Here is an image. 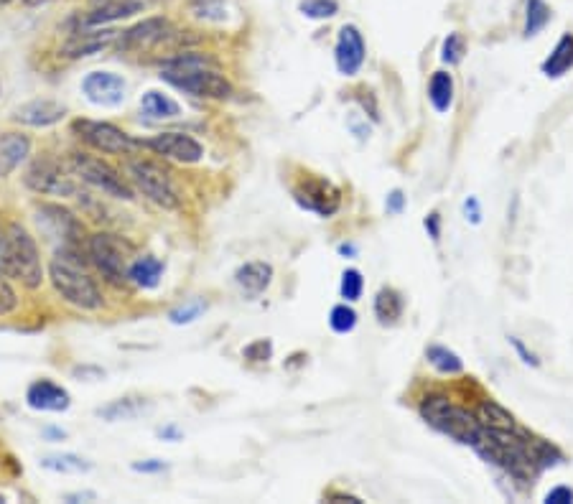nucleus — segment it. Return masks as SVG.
<instances>
[{"mask_svg":"<svg viewBox=\"0 0 573 504\" xmlns=\"http://www.w3.org/2000/svg\"><path fill=\"white\" fill-rule=\"evenodd\" d=\"M161 77L199 100H227L232 95L230 79L217 69V59L199 51H181L163 59Z\"/></svg>","mask_w":573,"mask_h":504,"instance_id":"f257e3e1","label":"nucleus"},{"mask_svg":"<svg viewBox=\"0 0 573 504\" xmlns=\"http://www.w3.org/2000/svg\"><path fill=\"white\" fill-rule=\"evenodd\" d=\"M82 250L85 247H57V255L49 263V280L64 303L79 311H100L105 306V296L87 270L90 260H85Z\"/></svg>","mask_w":573,"mask_h":504,"instance_id":"f03ea898","label":"nucleus"},{"mask_svg":"<svg viewBox=\"0 0 573 504\" xmlns=\"http://www.w3.org/2000/svg\"><path fill=\"white\" fill-rule=\"evenodd\" d=\"M85 255L92 268L113 286H128V268L133 263V245L115 232H95L87 237Z\"/></svg>","mask_w":573,"mask_h":504,"instance_id":"7ed1b4c3","label":"nucleus"},{"mask_svg":"<svg viewBox=\"0 0 573 504\" xmlns=\"http://www.w3.org/2000/svg\"><path fill=\"white\" fill-rule=\"evenodd\" d=\"M421 415L428 426L454 438V441L464 443V446H474V441L482 433V423L477 420V415L454 405L444 395H431V398L423 400Z\"/></svg>","mask_w":573,"mask_h":504,"instance_id":"20e7f679","label":"nucleus"},{"mask_svg":"<svg viewBox=\"0 0 573 504\" xmlns=\"http://www.w3.org/2000/svg\"><path fill=\"white\" fill-rule=\"evenodd\" d=\"M69 171H72L82 184H87L95 191H102L105 196L123 199V202H130V199H133V186H130V181L120 174L118 168H113L107 161H102L100 156H92V153L85 151H74L72 156H69Z\"/></svg>","mask_w":573,"mask_h":504,"instance_id":"39448f33","label":"nucleus"},{"mask_svg":"<svg viewBox=\"0 0 573 504\" xmlns=\"http://www.w3.org/2000/svg\"><path fill=\"white\" fill-rule=\"evenodd\" d=\"M8 255H11V278L21 280L29 291L44 283V263H41L39 242L21 222H8Z\"/></svg>","mask_w":573,"mask_h":504,"instance_id":"423d86ee","label":"nucleus"},{"mask_svg":"<svg viewBox=\"0 0 573 504\" xmlns=\"http://www.w3.org/2000/svg\"><path fill=\"white\" fill-rule=\"evenodd\" d=\"M128 181L141 191L146 199L163 209H176L181 204L179 189H176L174 179L163 166L148 158H135L128 163Z\"/></svg>","mask_w":573,"mask_h":504,"instance_id":"0eeeda50","label":"nucleus"},{"mask_svg":"<svg viewBox=\"0 0 573 504\" xmlns=\"http://www.w3.org/2000/svg\"><path fill=\"white\" fill-rule=\"evenodd\" d=\"M72 133L77 135L85 146L92 151L107 153V156H130L133 151L143 148V140L133 138L125 133L123 128L105 120H90V118H77L72 123Z\"/></svg>","mask_w":573,"mask_h":504,"instance_id":"6e6552de","label":"nucleus"},{"mask_svg":"<svg viewBox=\"0 0 573 504\" xmlns=\"http://www.w3.org/2000/svg\"><path fill=\"white\" fill-rule=\"evenodd\" d=\"M23 184L39 196H59V199H72L79 196V184L74 181V174L69 166H62L59 161L49 156H41L31 161V166L23 174Z\"/></svg>","mask_w":573,"mask_h":504,"instance_id":"1a4fd4ad","label":"nucleus"},{"mask_svg":"<svg viewBox=\"0 0 573 504\" xmlns=\"http://www.w3.org/2000/svg\"><path fill=\"white\" fill-rule=\"evenodd\" d=\"M34 219L39 224L41 235L57 242V247H85V224L72 209L62 207V204H39Z\"/></svg>","mask_w":573,"mask_h":504,"instance_id":"9d476101","label":"nucleus"},{"mask_svg":"<svg viewBox=\"0 0 573 504\" xmlns=\"http://www.w3.org/2000/svg\"><path fill=\"white\" fill-rule=\"evenodd\" d=\"M174 41H181V34L169 18L148 16L135 23V26L120 31L115 46L120 51H128V54H141V51H153L158 46L174 44Z\"/></svg>","mask_w":573,"mask_h":504,"instance_id":"9b49d317","label":"nucleus"},{"mask_svg":"<svg viewBox=\"0 0 573 504\" xmlns=\"http://www.w3.org/2000/svg\"><path fill=\"white\" fill-rule=\"evenodd\" d=\"M118 28L113 26H82L72 28L64 39V44L59 46V56L69 59V62H79V59H87V56H97L105 49L115 46L118 41Z\"/></svg>","mask_w":573,"mask_h":504,"instance_id":"f8f14e48","label":"nucleus"},{"mask_svg":"<svg viewBox=\"0 0 573 504\" xmlns=\"http://www.w3.org/2000/svg\"><path fill=\"white\" fill-rule=\"evenodd\" d=\"M79 90L85 100L95 107H120L128 97V82L123 74L110 72V69H95L87 72L79 82Z\"/></svg>","mask_w":573,"mask_h":504,"instance_id":"ddd939ff","label":"nucleus"},{"mask_svg":"<svg viewBox=\"0 0 573 504\" xmlns=\"http://www.w3.org/2000/svg\"><path fill=\"white\" fill-rule=\"evenodd\" d=\"M293 199L298 202V207L319 214V217H332L342 207V191L332 181L319 179V176H309L298 186H293Z\"/></svg>","mask_w":573,"mask_h":504,"instance_id":"4468645a","label":"nucleus"},{"mask_svg":"<svg viewBox=\"0 0 573 504\" xmlns=\"http://www.w3.org/2000/svg\"><path fill=\"white\" fill-rule=\"evenodd\" d=\"M143 148H151L156 156L169 158L176 163H199L204 158V146L197 138H191L186 133H176V130H166V133H158L153 138L143 140Z\"/></svg>","mask_w":573,"mask_h":504,"instance_id":"2eb2a0df","label":"nucleus"},{"mask_svg":"<svg viewBox=\"0 0 573 504\" xmlns=\"http://www.w3.org/2000/svg\"><path fill=\"white\" fill-rule=\"evenodd\" d=\"M67 115L69 107L62 100H51V97H36V100L23 102L11 110V120L23 128H54Z\"/></svg>","mask_w":573,"mask_h":504,"instance_id":"dca6fc26","label":"nucleus"},{"mask_svg":"<svg viewBox=\"0 0 573 504\" xmlns=\"http://www.w3.org/2000/svg\"><path fill=\"white\" fill-rule=\"evenodd\" d=\"M26 405L36 413H64L72 405V395L59 382L41 377L26 387Z\"/></svg>","mask_w":573,"mask_h":504,"instance_id":"f3484780","label":"nucleus"},{"mask_svg":"<svg viewBox=\"0 0 573 504\" xmlns=\"http://www.w3.org/2000/svg\"><path fill=\"white\" fill-rule=\"evenodd\" d=\"M365 39H362L360 28L357 26H342L337 36V46H334V59H337V69L344 77H354L365 64Z\"/></svg>","mask_w":573,"mask_h":504,"instance_id":"a211bd4d","label":"nucleus"},{"mask_svg":"<svg viewBox=\"0 0 573 504\" xmlns=\"http://www.w3.org/2000/svg\"><path fill=\"white\" fill-rule=\"evenodd\" d=\"M143 11H146L143 0H102V3H92L85 16H79V23L82 26H113V23L128 21Z\"/></svg>","mask_w":573,"mask_h":504,"instance_id":"6ab92c4d","label":"nucleus"},{"mask_svg":"<svg viewBox=\"0 0 573 504\" xmlns=\"http://www.w3.org/2000/svg\"><path fill=\"white\" fill-rule=\"evenodd\" d=\"M31 148H34V143L21 130L0 133V179H8L13 171H18L23 163L29 161Z\"/></svg>","mask_w":573,"mask_h":504,"instance_id":"aec40b11","label":"nucleus"},{"mask_svg":"<svg viewBox=\"0 0 573 504\" xmlns=\"http://www.w3.org/2000/svg\"><path fill=\"white\" fill-rule=\"evenodd\" d=\"M153 405L146 398H138V395H128V398L110 400L107 405H100L95 410L97 418L107 420V423H128V420H138L141 415L151 413Z\"/></svg>","mask_w":573,"mask_h":504,"instance_id":"412c9836","label":"nucleus"},{"mask_svg":"<svg viewBox=\"0 0 573 504\" xmlns=\"http://www.w3.org/2000/svg\"><path fill=\"white\" fill-rule=\"evenodd\" d=\"M270 280H273V265L263 260H253L235 270V283L248 298H258L260 293L268 291Z\"/></svg>","mask_w":573,"mask_h":504,"instance_id":"4be33fe9","label":"nucleus"},{"mask_svg":"<svg viewBox=\"0 0 573 504\" xmlns=\"http://www.w3.org/2000/svg\"><path fill=\"white\" fill-rule=\"evenodd\" d=\"M163 278V263L156 255H141L135 258L128 268V283L143 288V291H151L161 283Z\"/></svg>","mask_w":573,"mask_h":504,"instance_id":"5701e85b","label":"nucleus"},{"mask_svg":"<svg viewBox=\"0 0 573 504\" xmlns=\"http://www.w3.org/2000/svg\"><path fill=\"white\" fill-rule=\"evenodd\" d=\"M141 115L148 120H174L181 115V105L174 97L163 95L161 90H146L141 95Z\"/></svg>","mask_w":573,"mask_h":504,"instance_id":"b1692460","label":"nucleus"},{"mask_svg":"<svg viewBox=\"0 0 573 504\" xmlns=\"http://www.w3.org/2000/svg\"><path fill=\"white\" fill-rule=\"evenodd\" d=\"M568 69H573V36L571 34L561 36V41H558L556 49L551 51V56L540 64V72L551 79L563 77Z\"/></svg>","mask_w":573,"mask_h":504,"instance_id":"393cba45","label":"nucleus"},{"mask_svg":"<svg viewBox=\"0 0 573 504\" xmlns=\"http://www.w3.org/2000/svg\"><path fill=\"white\" fill-rule=\"evenodd\" d=\"M477 420L482 423V428H487V431H510L515 433L517 423H515V415L510 413V410L502 408L500 403H495V400H484L482 405L477 408Z\"/></svg>","mask_w":573,"mask_h":504,"instance_id":"a878e982","label":"nucleus"},{"mask_svg":"<svg viewBox=\"0 0 573 504\" xmlns=\"http://www.w3.org/2000/svg\"><path fill=\"white\" fill-rule=\"evenodd\" d=\"M39 466L51 474H87V471H92V461L79 454H49L39 461Z\"/></svg>","mask_w":573,"mask_h":504,"instance_id":"bb28decb","label":"nucleus"},{"mask_svg":"<svg viewBox=\"0 0 573 504\" xmlns=\"http://www.w3.org/2000/svg\"><path fill=\"white\" fill-rule=\"evenodd\" d=\"M428 100H431L433 110L446 112L454 102V77L449 72H436L428 84Z\"/></svg>","mask_w":573,"mask_h":504,"instance_id":"cd10ccee","label":"nucleus"},{"mask_svg":"<svg viewBox=\"0 0 573 504\" xmlns=\"http://www.w3.org/2000/svg\"><path fill=\"white\" fill-rule=\"evenodd\" d=\"M403 296L393 288H382L375 296V316L380 319V324H393L403 316Z\"/></svg>","mask_w":573,"mask_h":504,"instance_id":"c85d7f7f","label":"nucleus"},{"mask_svg":"<svg viewBox=\"0 0 573 504\" xmlns=\"http://www.w3.org/2000/svg\"><path fill=\"white\" fill-rule=\"evenodd\" d=\"M426 359L441 372V375H459L464 370V362L456 352H451L449 347H441V344H431L426 349Z\"/></svg>","mask_w":573,"mask_h":504,"instance_id":"c756f323","label":"nucleus"},{"mask_svg":"<svg viewBox=\"0 0 573 504\" xmlns=\"http://www.w3.org/2000/svg\"><path fill=\"white\" fill-rule=\"evenodd\" d=\"M189 8L191 13H194V18L207 23H225L227 18H230L227 0H191Z\"/></svg>","mask_w":573,"mask_h":504,"instance_id":"7c9ffc66","label":"nucleus"},{"mask_svg":"<svg viewBox=\"0 0 573 504\" xmlns=\"http://www.w3.org/2000/svg\"><path fill=\"white\" fill-rule=\"evenodd\" d=\"M528 451L530 459H533V464L538 466V469H551V466L563 464L561 451H558L553 443L543 441V438H533V441H528Z\"/></svg>","mask_w":573,"mask_h":504,"instance_id":"2f4dec72","label":"nucleus"},{"mask_svg":"<svg viewBox=\"0 0 573 504\" xmlns=\"http://www.w3.org/2000/svg\"><path fill=\"white\" fill-rule=\"evenodd\" d=\"M551 21V8L545 6V0H528L525 6V36H538Z\"/></svg>","mask_w":573,"mask_h":504,"instance_id":"473e14b6","label":"nucleus"},{"mask_svg":"<svg viewBox=\"0 0 573 504\" xmlns=\"http://www.w3.org/2000/svg\"><path fill=\"white\" fill-rule=\"evenodd\" d=\"M204 311H207V303H204L202 298H191V301H186V303H181V306L171 308L169 321L174 326L194 324V321H197V319H202Z\"/></svg>","mask_w":573,"mask_h":504,"instance_id":"72a5a7b5","label":"nucleus"},{"mask_svg":"<svg viewBox=\"0 0 573 504\" xmlns=\"http://www.w3.org/2000/svg\"><path fill=\"white\" fill-rule=\"evenodd\" d=\"M298 11L304 13L306 18H314V21H324V18L337 16L339 3H337V0H301V3H298Z\"/></svg>","mask_w":573,"mask_h":504,"instance_id":"f704fd0d","label":"nucleus"},{"mask_svg":"<svg viewBox=\"0 0 573 504\" xmlns=\"http://www.w3.org/2000/svg\"><path fill=\"white\" fill-rule=\"evenodd\" d=\"M464 54H467V41H464V36L461 34H449L444 39V46H441V59H444L446 64H459L461 59H464Z\"/></svg>","mask_w":573,"mask_h":504,"instance_id":"c9c22d12","label":"nucleus"},{"mask_svg":"<svg viewBox=\"0 0 573 504\" xmlns=\"http://www.w3.org/2000/svg\"><path fill=\"white\" fill-rule=\"evenodd\" d=\"M329 326H332L337 334H347V331H352L354 326H357V314H354V308H349L347 303L334 306L332 316H329Z\"/></svg>","mask_w":573,"mask_h":504,"instance_id":"e433bc0d","label":"nucleus"},{"mask_svg":"<svg viewBox=\"0 0 573 504\" xmlns=\"http://www.w3.org/2000/svg\"><path fill=\"white\" fill-rule=\"evenodd\" d=\"M362 288H365V280H362L360 270H354V268L344 270L342 286H339L342 298H347V301H357V298L362 296Z\"/></svg>","mask_w":573,"mask_h":504,"instance_id":"4c0bfd02","label":"nucleus"},{"mask_svg":"<svg viewBox=\"0 0 573 504\" xmlns=\"http://www.w3.org/2000/svg\"><path fill=\"white\" fill-rule=\"evenodd\" d=\"M242 357L248 362H268L273 357V342L270 339H255L248 347H242Z\"/></svg>","mask_w":573,"mask_h":504,"instance_id":"58836bf2","label":"nucleus"},{"mask_svg":"<svg viewBox=\"0 0 573 504\" xmlns=\"http://www.w3.org/2000/svg\"><path fill=\"white\" fill-rule=\"evenodd\" d=\"M18 308V293L13 291V286L8 283L6 275H0V316L13 314Z\"/></svg>","mask_w":573,"mask_h":504,"instance_id":"ea45409f","label":"nucleus"},{"mask_svg":"<svg viewBox=\"0 0 573 504\" xmlns=\"http://www.w3.org/2000/svg\"><path fill=\"white\" fill-rule=\"evenodd\" d=\"M0 275L11 278V255H8V227L0 222Z\"/></svg>","mask_w":573,"mask_h":504,"instance_id":"a19ab883","label":"nucleus"},{"mask_svg":"<svg viewBox=\"0 0 573 504\" xmlns=\"http://www.w3.org/2000/svg\"><path fill=\"white\" fill-rule=\"evenodd\" d=\"M130 469L138 471V474H163V471H169V464L163 459H146V461H133Z\"/></svg>","mask_w":573,"mask_h":504,"instance_id":"79ce46f5","label":"nucleus"},{"mask_svg":"<svg viewBox=\"0 0 573 504\" xmlns=\"http://www.w3.org/2000/svg\"><path fill=\"white\" fill-rule=\"evenodd\" d=\"M72 375L82 377V380L87 382H97L105 377V370H102V367H95V364H82V367H74Z\"/></svg>","mask_w":573,"mask_h":504,"instance_id":"37998d69","label":"nucleus"},{"mask_svg":"<svg viewBox=\"0 0 573 504\" xmlns=\"http://www.w3.org/2000/svg\"><path fill=\"white\" fill-rule=\"evenodd\" d=\"M510 344H512V349H515V352H517V357L523 359V362L528 364V367H538V364H540V359L535 357V354L530 352V349L525 347V344L520 342V339H517V336H510Z\"/></svg>","mask_w":573,"mask_h":504,"instance_id":"c03bdc74","label":"nucleus"},{"mask_svg":"<svg viewBox=\"0 0 573 504\" xmlns=\"http://www.w3.org/2000/svg\"><path fill=\"white\" fill-rule=\"evenodd\" d=\"M464 217L472 224L482 222V207H479L477 196H467V199H464Z\"/></svg>","mask_w":573,"mask_h":504,"instance_id":"a18cd8bd","label":"nucleus"},{"mask_svg":"<svg viewBox=\"0 0 573 504\" xmlns=\"http://www.w3.org/2000/svg\"><path fill=\"white\" fill-rule=\"evenodd\" d=\"M548 504H571L573 502V489L571 487H556L545 494Z\"/></svg>","mask_w":573,"mask_h":504,"instance_id":"49530a36","label":"nucleus"},{"mask_svg":"<svg viewBox=\"0 0 573 504\" xmlns=\"http://www.w3.org/2000/svg\"><path fill=\"white\" fill-rule=\"evenodd\" d=\"M423 227H426L428 237H431L433 242L441 240V214L439 212H431L426 217V222H423Z\"/></svg>","mask_w":573,"mask_h":504,"instance_id":"de8ad7c7","label":"nucleus"},{"mask_svg":"<svg viewBox=\"0 0 573 504\" xmlns=\"http://www.w3.org/2000/svg\"><path fill=\"white\" fill-rule=\"evenodd\" d=\"M156 436H158V438H163V441L176 443V441H181V438H184V433H181V428H179V426H174V423H169V426L158 428Z\"/></svg>","mask_w":573,"mask_h":504,"instance_id":"09e8293b","label":"nucleus"},{"mask_svg":"<svg viewBox=\"0 0 573 504\" xmlns=\"http://www.w3.org/2000/svg\"><path fill=\"white\" fill-rule=\"evenodd\" d=\"M403 207H405L403 191H400V189L390 191V196H388V212H390V214H400V212H403Z\"/></svg>","mask_w":573,"mask_h":504,"instance_id":"8fccbe9b","label":"nucleus"},{"mask_svg":"<svg viewBox=\"0 0 573 504\" xmlns=\"http://www.w3.org/2000/svg\"><path fill=\"white\" fill-rule=\"evenodd\" d=\"M64 502H69V504H77V502H95L97 499V494L95 492H90V489H85V492H69V494H64Z\"/></svg>","mask_w":573,"mask_h":504,"instance_id":"3c124183","label":"nucleus"},{"mask_svg":"<svg viewBox=\"0 0 573 504\" xmlns=\"http://www.w3.org/2000/svg\"><path fill=\"white\" fill-rule=\"evenodd\" d=\"M44 436L49 438V441H64L67 438V431L64 428H44Z\"/></svg>","mask_w":573,"mask_h":504,"instance_id":"603ef678","label":"nucleus"},{"mask_svg":"<svg viewBox=\"0 0 573 504\" xmlns=\"http://www.w3.org/2000/svg\"><path fill=\"white\" fill-rule=\"evenodd\" d=\"M329 502H352V504H360V497H352V494H332V497H329Z\"/></svg>","mask_w":573,"mask_h":504,"instance_id":"864d4df0","label":"nucleus"},{"mask_svg":"<svg viewBox=\"0 0 573 504\" xmlns=\"http://www.w3.org/2000/svg\"><path fill=\"white\" fill-rule=\"evenodd\" d=\"M21 3L26 8H41V6H49V3H54V0H21Z\"/></svg>","mask_w":573,"mask_h":504,"instance_id":"5fc2aeb1","label":"nucleus"},{"mask_svg":"<svg viewBox=\"0 0 573 504\" xmlns=\"http://www.w3.org/2000/svg\"><path fill=\"white\" fill-rule=\"evenodd\" d=\"M354 252H357L354 245H339V255H354Z\"/></svg>","mask_w":573,"mask_h":504,"instance_id":"6e6d98bb","label":"nucleus"},{"mask_svg":"<svg viewBox=\"0 0 573 504\" xmlns=\"http://www.w3.org/2000/svg\"><path fill=\"white\" fill-rule=\"evenodd\" d=\"M11 3H16V0H0V8H6V6H11Z\"/></svg>","mask_w":573,"mask_h":504,"instance_id":"4d7b16f0","label":"nucleus"},{"mask_svg":"<svg viewBox=\"0 0 573 504\" xmlns=\"http://www.w3.org/2000/svg\"><path fill=\"white\" fill-rule=\"evenodd\" d=\"M3 502H8V497H6V494H0V504H3Z\"/></svg>","mask_w":573,"mask_h":504,"instance_id":"13d9d810","label":"nucleus"},{"mask_svg":"<svg viewBox=\"0 0 573 504\" xmlns=\"http://www.w3.org/2000/svg\"><path fill=\"white\" fill-rule=\"evenodd\" d=\"M0 92H3V82H0Z\"/></svg>","mask_w":573,"mask_h":504,"instance_id":"bf43d9fd","label":"nucleus"}]
</instances>
